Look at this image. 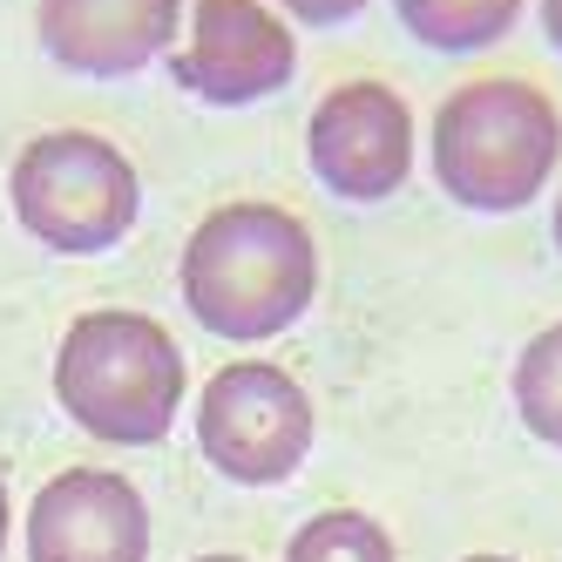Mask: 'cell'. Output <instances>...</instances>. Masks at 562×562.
Here are the masks:
<instances>
[{
	"label": "cell",
	"mask_w": 562,
	"mask_h": 562,
	"mask_svg": "<svg viewBox=\"0 0 562 562\" xmlns=\"http://www.w3.org/2000/svg\"><path fill=\"white\" fill-rule=\"evenodd\" d=\"M177 292L211 339L265 346L292 333L318 299V237L292 204L231 196L190 224L177 258Z\"/></svg>",
	"instance_id": "6da1fadb"
},
{
	"label": "cell",
	"mask_w": 562,
	"mask_h": 562,
	"mask_svg": "<svg viewBox=\"0 0 562 562\" xmlns=\"http://www.w3.org/2000/svg\"><path fill=\"white\" fill-rule=\"evenodd\" d=\"M434 190L468 217H515L562 177V102L529 75H468L434 102Z\"/></svg>",
	"instance_id": "7a4b0ae2"
},
{
	"label": "cell",
	"mask_w": 562,
	"mask_h": 562,
	"mask_svg": "<svg viewBox=\"0 0 562 562\" xmlns=\"http://www.w3.org/2000/svg\"><path fill=\"white\" fill-rule=\"evenodd\" d=\"M190 400L183 346L136 305H89L55 346V407L102 448H156Z\"/></svg>",
	"instance_id": "3957f363"
},
{
	"label": "cell",
	"mask_w": 562,
	"mask_h": 562,
	"mask_svg": "<svg viewBox=\"0 0 562 562\" xmlns=\"http://www.w3.org/2000/svg\"><path fill=\"white\" fill-rule=\"evenodd\" d=\"M14 224L55 258H102L143 217V177L130 149L102 130H42L8 164Z\"/></svg>",
	"instance_id": "277c9868"
},
{
	"label": "cell",
	"mask_w": 562,
	"mask_h": 562,
	"mask_svg": "<svg viewBox=\"0 0 562 562\" xmlns=\"http://www.w3.org/2000/svg\"><path fill=\"white\" fill-rule=\"evenodd\" d=\"M196 454L231 488H278L312 461L318 440V407L299 373L278 359H231L196 386Z\"/></svg>",
	"instance_id": "5b68a950"
},
{
	"label": "cell",
	"mask_w": 562,
	"mask_h": 562,
	"mask_svg": "<svg viewBox=\"0 0 562 562\" xmlns=\"http://www.w3.org/2000/svg\"><path fill=\"white\" fill-rule=\"evenodd\" d=\"M305 170L339 204H393L420 170V115L380 75H339L305 115Z\"/></svg>",
	"instance_id": "8992f818"
},
{
	"label": "cell",
	"mask_w": 562,
	"mask_h": 562,
	"mask_svg": "<svg viewBox=\"0 0 562 562\" xmlns=\"http://www.w3.org/2000/svg\"><path fill=\"white\" fill-rule=\"evenodd\" d=\"M299 75V27L271 0H190L170 48V82L204 109H251Z\"/></svg>",
	"instance_id": "52a82bcc"
},
{
	"label": "cell",
	"mask_w": 562,
	"mask_h": 562,
	"mask_svg": "<svg viewBox=\"0 0 562 562\" xmlns=\"http://www.w3.org/2000/svg\"><path fill=\"white\" fill-rule=\"evenodd\" d=\"M149 502L115 468H61L27 502V562H149Z\"/></svg>",
	"instance_id": "ba28073f"
},
{
	"label": "cell",
	"mask_w": 562,
	"mask_h": 562,
	"mask_svg": "<svg viewBox=\"0 0 562 562\" xmlns=\"http://www.w3.org/2000/svg\"><path fill=\"white\" fill-rule=\"evenodd\" d=\"M190 0H34L42 55L82 82H130L170 61Z\"/></svg>",
	"instance_id": "9c48e42d"
},
{
	"label": "cell",
	"mask_w": 562,
	"mask_h": 562,
	"mask_svg": "<svg viewBox=\"0 0 562 562\" xmlns=\"http://www.w3.org/2000/svg\"><path fill=\"white\" fill-rule=\"evenodd\" d=\"M529 0H393V21L434 55H481L521 27Z\"/></svg>",
	"instance_id": "30bf717a"
},
{
	"label": "cell",
	"mask_w": 562,
	"mask_h": 562,
	"mask_svg": "<svg viewBox=\"0 0 562 562\" xmlns=\"http://www.w3.org/2000/svg\"><path fill=\"white\" fill-rule=\"evenodd\" d=\"M508 400H515V420L542 448L562 454V318H549L542 333L521 339L515 367H508Z\"/></svg>",
	"instance_id": "8fae6325"
},
{
	"label": "cell",
	"mask_w": 562,
	"mask_h": 562,
	"mask_svg": "<svg viewBox=\"0 0 562 562\" xmlns=\"http://www.w3.org/2000/svg\"><path fill=\"white\" fill-rule=\"evenodd\" d=\"M285 562H400V542L367 508H318L292 529Z\"/></svg>",
	"instance_id": "7c38bea8"
},
{
	"label": "cell",
	"mask_w": 562,
	"mask_h": 562,
	"mask_svg": "<svg viewBox=\"0 0 562 562\" xmlns=\"http://www.w3.org/2000/svg\"><path fill=\"white\" fill-rule=\"evenodd\" d=\"M278 14H285L292 27H346L373 8V0H271Z\"/></svg>",
	"instance_id": "4fadbf2b"
},
{
	"label": "cell",
	"mask_w": 562,
	"mask_h": 562,
	"mask_svg": "<svg viewBox=\"0 0 562 562\" xmlns=\"http://www.w3.org/2000/svg\"><path fill=\"white\" fill-rule=\"evenodd\" d=\"M536 21H542V42L562 55V0H536Z\"/></svg>",
	"instance_id": "5bb4252c"
},
{
	"label": "cell",
	"mask_w": 562,
	"mask_h": 562,
	"mask_svg": "<svg viewBox=\"0 0 562 562\" xmlns=\"http://www.w3.org/2000/svg\"><path fill=\"white\" fill-rule=\"evenodd\" d=\"M8 542H14V495H8V481H0V562H8Z\"/></svg>",
	"instance_id": "9a60e30c"
},
{
	"label": "cell",
	"mask_w": 562,
	"mask_h": 562,
	"mask_svg": "<svg viewBox=\"0 0 562 562\" xmlns=\"http://www.w3.org/2000/svg\"><path fill=\"white\" fill-rule=\"evenodd\" d=\"M549 237H555V251H562V183H555V204H549Z\"/></svg>",
	"instance_id": "2e32d148"
},
{
	"label": "cell",
	"mask_w": 562,
	"mask_h": 562,
	"mask_svg": "<svg viewBox=\"0 0 562 562\" xmlns=\"http://www.w3.org/2000/svg\"><path fill=\"white\" fill-rule=\"evenodd\" d=\"M190 562H251V555H231V549H211V555H190Z\"/></svg>",
	"instance_id": "e0dca14e"
},
{
	"label": "cell",
	"mask_w": 562,
	"mask_h": 562,
	"mask_svg": "<svg viewBox=\"0 0 562 562\" xmlns=\"http://www.w3.org/2000/svg\"><path fill=\"white\" fill-rule=\"evenodd\" d=\"M461 562H515V555H495V549H481V555H461Z\"/></svg>",
	"instance_id": "ac0fdd59"
}]
</instances>
